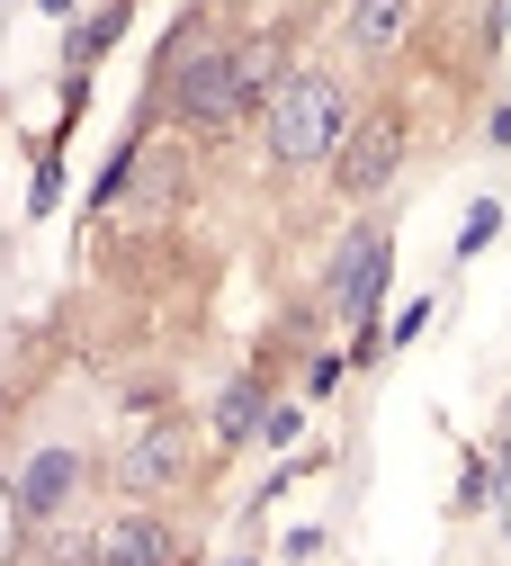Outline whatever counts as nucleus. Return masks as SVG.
<instances>
[{"instance_id":"nucleus-11","label":"nucleus","mask_w":511,"mask_h":566,"mask_svg":"<svg viewBox=\"0 0 511 566\" xmlns=\"http://www.w3.org/2000/svg\"><path fill=\"white\" fill-rule=\"evenodd\" d=\"M117 28H126V10H99V19H91V36H72V63H82V54H99Z\"/></svg>"},{"instance_id":"nucleus-8","label":"nucleus","mask_w":511,"mask_h":566,"mask_svg":"<svg viewBox=\"0 0 511 566\" xmlns=\"http://www.w3.org/2000/svg\"><path fill=\"white\" fill-rule=\"evenodd\" d=\"M404 19H413V0H350V36L369 45V54H386L404 36Z\"/></svg>"},{"instance_id":"nucleus-1","label":"nucleus","mask_w":511,"mask_h":566,"mask_svg":"<svg viewBox=\"0 0 511 566\" xmlns=\"http://www.w3.org/2000/svg\"><path fill=\"white\" fill-rule=\"evenodd\" d=\"M341 82L332 73H287L278 91H269V154L278 163H323V154H341Z\"/></svg>"},{"instance_id":"nucleus-9","label":"nucleus","mask_w":511,"mask_h":566,"mask_svg":"<svg viewBox=\"0 0 511 566\" xmlns=\"http://www.w3.org/2000/svg\"><path fill=\"white\" fill-rule=\"evenodd\" d=\"M260 378H234L225 396H215V432H225V441H243V432H260Z\"/></svg>"},{"instance_id":"nucleus-14","label":"nucleus","mask_w":511,"mask_h":566,"mask_svg":"<svg viewBox=\"0 0 511 566\" xmlns=\"http://www.w3.org/2000/svg\"><path fill=\"white\" fill-rule=\"evenodd\" d=\"M502 28H511V10H502Z\"/></svg>"},{"instance_id":"nucleus-6","label":"nucleus","mask_w":511,"mask_h":566,"mask_svg":"<svg viewBox=\"0 0 511 566\" xmlns=\"http://www.w3.org/2000/svg\"><path fill=\"white\" fill-rule=\"evenodd\" d=\"M91 566H171V539H162L153 513H117V522L99 531V557H91Z\"/></svg>"},{"instance_id":"nucleus-10","label":"nucleus","mask_w":511,"mask_h":566,"mask_svg":"<svg viewBox=\"0 0 511 566\" xmlns=\"http://www.w3.org/2000/svg\"><path fill=\"white\" fill-rule=\"evenodd\" d=\"M493 226H502V207L485 198V207H467V234H458V252H485L493 243Z\"/></svg>"},{"instance_id":"nucleus-13","label":"nucleus","mask_w":511,"mask_h":566,"mask_svg":"<svg viewBox=\"0 0 511 566\" xmlns=\"http://www.w3.org/2000/svg\"><path fill=\"white\" fill-rule=\"evenodd\" d=\"M493 494H502V531H511V441H502V476H493Z\"/></svg>"},{"instance_id":"nucleus-5","label":"nucleus","mask_w":511,"mask_h":566,"mask_svg":"<svg viewBox=\"0 0 511 566\" xmlns=\"http://www.w3.org/2000/svg\"><path fill=\"white\" fill-rule=\"evenodd\" d=\"M82 494V450H36L19 476V513H63Z\"/></svg>"},{"instance_id":"nucleus-7","label":"nucleus","mask_w":511,"mask_h":566,"mask_svg":"<svg viewBox=\"0 0 511 566\" xmlns=\"http://www.w3.org/2000/svg\"><path fill=\"white\" fill-rule=\"evenodd\" d=\"M171 468H180V441H171V432H135V441H126V459H117V476H126V485H162Z\"/></svg>"},{"instance_id":"nucleus-12","label":"nucleus","mask_w":511,"mask_h":566,"mask_svg":"<svg viewBox=\"0 0 511 566\" xmlns=\"http://www.w3.org/2000/svg\"><path fill=\"white\" fill-rule=\"evenodd\" d=\"M10 557H19V494L0 485V566H10Z\"/></svg>"},{"instance_id":"nucleus-3","label":"nucleus","mask_w":511,"mask_h":566,"mask_svg":"<svg viewBox=\"0 0 511 566\" xmlns=\"http://www.w3.org/2000/svg\"><path fill=\"white\" fill-rule=\"evenodd\" d=\"M395 163H404V126H395V117H369L359 135H341V154H332V180H341L350 198H377V189L395 180Z\"/></svg>"},{"instance_id":"nucleus-4","label":"nucleus","mask_w":511,"mask_h":566,"mask_svg":"<svg viewBox=\"0 0 511 566\" xmlns=\"http://www.w3.org/2000/svg\"><path fill=\"white\" fill-rule=\"evenodd\" d=\"M377 289H386V234H350L341 261H332V315L369 324L377 315Z\"/></svg>"},{"instance_id":"nucleus-2","label":"nucleus","mask_w":511,"mask_h":566,"mask_svg":"<svg viewBox=\"0 0 511 566\" xmlns=\"http://www.w3.org/2000/svg\"><path fill=\"white\" fill-rule=\"evenodd\" d=\"M171 99H180V117H189L198 135H225V126L243 117V99H252V82H243V54H225V45H198V54L180 63Z\"/></svg>"}]
</instances>
